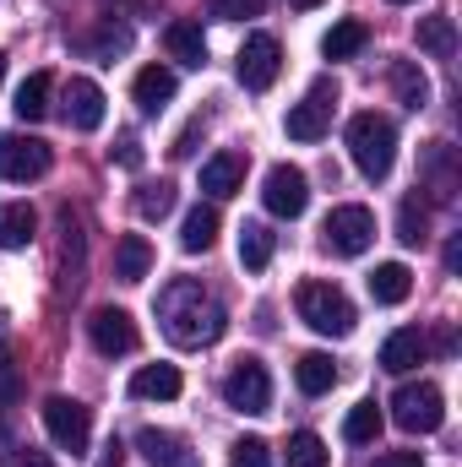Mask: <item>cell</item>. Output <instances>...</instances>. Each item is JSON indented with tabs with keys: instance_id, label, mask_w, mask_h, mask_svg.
<instances>
[{
	"instance_id": "cell-16",
	"label": "cell",
	"mask_w": 462,
	"mask_h": 467,
	"mask_svg": "<svg viewBox=\"0 0 462 467\" xmlns=\"http://www.w3.org/2000/svg\"><path fill=\"white\" fill-rule=\"evenodd\" d=\"M239 185H245V158H239V152H213V158L202 163V191H207L213 202H229Z\"/></svg>"
},
{
	"instance_id": "cell-3",
	"label": "cell",
	"mask_w": 462,
	"mask_h": 467,
	"mask_svg": "<svg viewBox=\"0 0 462 467\" xmlns=\"http://www.w3.org/2000/svg\"><path fill=\"white\" fill-rule=\"evenodd\" d=\"M294 305H299V321H305L310 332H321V337H348V332H353V305H348V294L338 283L305 277L299 294H294Z\"/></svg>"
},
{
	"instance_id": "cell-21",
	"label": "cell",
	"mask_w": 462,
	"mask_h": 467,
	"mask_svg": "<svg viewBox=\"0 0 462 467\" xmlns=\"http://www.w3.org/2000/svg\"><path fill=\"white\" fill-rule=\"evenodd\" d=\"M38 234V213L27 202H5L0 207V250H27Z\"/></svg>"
},
{
	"instance_id": "cell-1",
	"label": "cell",
	"mask_w": 462,
	"mask_h": 467,
	"mask_svg": "<svg viewBox=\"0 0 462 467\" xmlns=\"http://www.w3.org/2000/svg\"><path fill=\"white\" fill-rule=\"evenodd\" d=\"M158 321H163V337L180 348H213L229 332V310L196 277H174L158 294Z\"/></svg>"
},
{
	"instance_id": "cell-10",
	"label": "cell",
	"mask_w": 462,
	"mask_h": 467,
	"mask_svg": "<svg viewBox=\"0 0 462 467\" xmlns=\"http://www.w3.org/2000/svg\"><path fill=\"white\" fill-rule=\"evenodd\" d=\"M261 202H267L272 218H299V213L310 207V180H305V169L272 163V169H267V185H261Z\"/></svg>"
},
{
	"instance_id": "cell-40",
	"label": "cell",
	"mask_w": 462,
	"mask_h": 467,
	"mask_svg": "<svg viewBox=\"0 0 462 467\" xmlns=\"http://www.w3.org/2000/svg\"><path fill=\"white\" fill-rule=\"evenodd\" d=\"M370 467H425V457L419 451H381Z\"/></svg>"
},
{
	"instance_id": "cell-8",
	"label": "cell",
	"mask_w": 462,
	"mask_h": 467,
	"mask_svg": "<svg viewBox=\"0 0 462 467\" xmlns=\"http://www.w3.org/2000/svg\"><path fill=\"white\" fill-rule=\"evenodd\" d=\"M49 163H55L49 141H38V136H22V130L0 136V180H11V185H27V180H44V174H49Z\"/></svg>"
},
{
	"instance_id": "cell-37",
	"label": "cell",
	"mask_w": 462,
	"mask_h": 467,
	"mask_svg": "<svg viewBox=\"0 0 462 467\" xmlns=\"http://www.w3.org/2000/svg\"><path fill=\"white\" fill-rule=\"evenodd\" d=\"M213 16H224V22H245V16H261V0H213Z\"/></svg>"
},
{
	"instance_id": "cell-28",
	"label": "cell",
	"mask_w": 462,
	"mask_h": 467,
	"mask_svg": "<svg viewBox=\"0 0 462 467\" xmlns=\"http://www.w3.org/2000/svg\"><path fill=\"white\" fill-rule=\"evenodd\" d=\"M425 174H430V196H436V202H452L457 174H452V147H446V141H436V147L425 152Z\"/></svg>"
},
{
	"instance_id": "cell-42",
	"label": "cell",
	"mask_w": 462,
	"mask_h": 467,
	"mask_svg": "<svg viewBox=\"0 0 462 467\" xmlns=\"http://www.w3.org/2000/svg\"><path fill=\"white\" fill-rule=\"evenodd\" d=\"M120 457H125V451H120V441H110V446H104V467H120Z\"/></svg>"
},
{
	"instance_id": "cell-44",
	"label": "cell",
	"mask_w": 462,
	"mask_h": 467,
	"mask_svg": "<svg viewBox=\"0 0 462 467\" xmlns=\"http://www.w3.org/2000/svg\"><path fill=\"white\" fill-rule=\"evenodd\" d=\"M0 82H5V55H0Z\"/></svg>"
},
{
	"instance_id": "cell-34",
	"label": "cell",
	"mask_w": 462,
	"mask_h": 467,
	"mask_svg": "<svg viewBox=\"0 0 462 467\" xmlns=\"http://www.w3.org/2000/svg\"><path fill=\"white\" fill-rule=\"evenodd\" d=\"M136 213H142L147 223H163V218L174 213V185H169V180H158V185H142V191H136Z\"/></svg>"
},
{
	"instance_id": "cell-26",
	"label": "cell",
	"mask_w": 462,
	"mask_h": 467,
	"mask_svg": "<svg viewBox=\"0 0 462 467\" xmlns=\"http://www.w3.org/2000/svg\"><path fill=\"white\" fill-rule=\"evenodd\" d=\"M180 244H185L191 255L213 250V244H218V207H191L185 223H180Z\"/></svg>"
},
{
	"instance_id": "cell-13",
	"label": "cell",
	"mask_w": 462,
	"mask_h": 467,
	"mask_svg": "<svg viewBox=\"0 0 462 467\" xmlns=\"http://www.w3.org/2000/svg\"><path fill=\"white\" fill-rule=\"evenodd\" d=\"M66 125L71 130H99L104 125V88L93 77H71L66 82Z\"/></svg>"
},
{
	"instance_id": "cell-23",
	"label": "cell",
	"mask_w": 462,
	"mask_h": 467,
	"mask_svg": "<svg viewBox=\"0 0 462 467\" xmlns=\"http://www.w3.org/2000/svg\"><path fill=\"white\" fill-rule=\"evenodd\" d=\"M147 272H152V244L142 234H125L115 244V277L120 283H142Z\"/></svg>"
},
{
	"instance_id": "cell-35",
	"label": "cell",
	"mask_w": 462,
	"mask_h": 467,
	"mask_svg": "<svg viewBox=\"0 0 462 467\" xmlns=\"http://www.w3.org/2000/svg\"><path fill=\"white\" fill-rule=\"evenodd\" d=\"M397 239H403V244H425V239H430V213H425L419 196H408V202L397 207Z\"/></svg>"
},
{
	"instance_id": "cell-4",
	"label": "cell",
	"mask_w": 462,
	"mask_h": 467,
	"mask_svg": "<svg viewBox=\"0 0 462 467\" xmlns=\"http://www.w3.org/2000/svg\"><path fill=\"white\" fill-rule=\"evenodd\" d=\"M392 419H397L408 435H436L441 419H446V397H441V386H436V380H408V386H397V397H392Z\"/></svg>"
},
{
	"instance_id": "cell-9",
	"label": "cell",
	"mask_w": 462,
	"mask_h": 467,
	"mask_svg": "<svg viewBox=\"0 0 462 467\" xmlns=\"http://www.w3.org/2000/svg\"><path fill=\"white\" fill-rule=\"evenodd\" d=\"M239 88L245 93H267L272 82H278V71H283V49H278V38L272 33H250L245 44H239Z\"/></svg>"
},
{
	"instance_id": "cell-33",
	"label": "cell",
	"mask_w": 462,
	"mask_h": 467,
	"mask_svg": "<svg viewBox=\"0 0 462 467\" xmlns=\"http://www.w3.org/2000/svg\"><path fill=\"white\" fill-rule=\"evenodd\" d=\"M289 467H332L327 441H321V435H310V430L289 435Z\"/></svg>"
},
{
	"instance_id": "cell-41",
	"label": "cell",
	"mask_w": 462,
	"mask_h": 467,
	"mask_svg": "<svg viewBox=\"0 0 462 467\" xmlns=\"http://www.w3.org/2000/svg\"><path fill=\"white\" fill-rule=\"evenodd\" d=\"M16 467H55L49 457H38V451H27V457H16Z\"/></svg>"
},
{
	"instance_id": "cell-11",
	"label": "cell",
	"mask_w": 462,
	"mask_h": 467,
	"mask_svg": "<svg viewBox=\"0 0 462 467\" xmlns=\"http://www.w3.org/2000/svg\"><path fill=\"white\" fill-rule=\"evenodd\" d=\"M332 104H338V82L321 77V82L305 93V104L289 109V136H294V141H321L327 125H332Z\"/></svg>"
},
{
	"instance_id": "cell-27",
	"label": "cell",
	"mask_w": 462,
	"mask_h": 467,
	"mask_svg": "<svg viewBox=\"0 0 462 467\" xmlns=\"http://www.w3.org/2000/svg\"><path fill=\"white\" fill-rule=\"evenodd\" d=\"M392 88H397L403 109H414V115H419V109L430 104V77H425V71H419L414 60H397V66H392Z\"/></svg>"
},
{
	"instance_id": "cell-5",
	"label": "cell",
	"mask_w": 462,
	"mask_h": 467,
	"mask_svg": "<svg viewBox=\"0 0 462 467\" xmlns=\"http://www.w3.org/2000/svg\"><path fill=\"white\" fill-rule=\"evenodd\" d=\"M44 430H49V441L60 451L82 457L88 441H93V408L77 402V397H44Z\"/></svg>"
},
{
	"instance_id": "cell-7",
	"label": "cell",
	"mask_w": 462,
	"mask_h": 467,
	"mask_svg": "<svg viewBox=\"0 0 462 467\" xmlns=\"http://www.w3.org/2000/svg\"><path fill=\"white\" fill-rule=\"evenodd\" d=\"M224 402H229L234 413H245V419H256V413L272 408V375H267L261 358H239L224 375Z\"/></svg>"
},
{
	"instance_id": "cell-31",
	"label": "cell",
	"mask_w": 462,
	"mask_h": 467,
	"mask_svg": "<svg viewBox=\"0 0 462 467\" xmlns=\"http://www.w3.org/2000/svg\"><path fill=\"white\" fill-rule=\"evenodd\" d=\"M419 49H430V55H457V27H452V16H419Z\"/></svg>"
},
{
	"instance_id": "cell-45",
	"label": "cell",
	"mask_w": 462,
	"mask_h": 467,
	"mask_svg": "<svg viewBox=\"0 0 462 467\" xmlns=\"http://www.w3.org/2000/svg\"><path fill=\"white\" fill-rule=\"evenodd\" d=\"M392 5H408V0H392Z\"/></svg>"
},
{
	"instance_id": "cell-15",
	"label": "cell",
	"mask_w": 462,
	"mask_h": 467,
	"mask_svg": "<svg viewBox=\"0 0 462 467\" xmlns=\"http://www.w3.org/2000/svg\"><path fill=\"white\" fill-rule=\"evenodd\" d=\"M180 369L174 364H142L136 375H131V397L136 402H174L180 397Z\"/></svg>"
},
{
	"instance_id": "cell-29",
	"label": "cell",
	"mask_w": 462,
	"mask_h": 467,
	"mask_svg": "<svg viewBox=\"0 0 462 467\" xmlns=\"http://www.w3.org/2000/svg\"><path fill=\"white\" fill-rule=\"evenodd\" d=\"M272 244H278V239H272L267 223H245V229H239V266H245V272H261V266L272 261Z\"/></svg>"
},
{
	"instance_id": "cell-14",
	"label": "cell",
	"mask_w": 462,
	"mask_h": 467,
	"mask_svg": "<svg viewBox=\"0 0 462 467\" xmlns=\"http://www.w3.org/2000/svg\"><path fill=\"white\" fill-rule=\"evenodd\" d=\"M136 451L147 457L152 467H202V457L180 441V435H169V430H136Z\"/></svg>"
},
{
	"instance_id": "cell-6",
	"label": "cell",
	"mask_w": 462,
	"mask_h": 467,
	"mask_svg": "<svg viewBox=\"0 0 462 467\" xmlns=\"http://www.w3.org/2000/svg\"><path fill=\"white\" fill-rule=\"evenodd\" d=\"M321 239H327V250H332V255H364V250L375 244V213H370V207H359V202H343V207H332V213H327Z\"/></svg>"
},
{
	"instance_id": "cell-24",
	"label": "cell",
	"mask_w": 462,
	"mask_h": 467,
	"mask_svg": "<svg viewBox=\"0 0 462 467\" xmlns=\"http://www.w3.org/2000/svg\"><path fill=\"white\" fill-rule=\"evenodd\" d=\"M49 93H55V77H49V71H33V77L16 88V99H11L16 119H44L49 115Z\"/></svg>"
},
{
	"instance_id": "cell-22",
	"label": "cell",
	"mask_w": 462,
	"mask_h": 467,
	"mask_svg": "<svg viewBox=\"0 0 462 467\" xmlns=\"http://www.w3.org/2000/svg\"><path fill=\"white\" fill-rule=\"evenodd\" d=\"M294 380H299V391H305V397L332 391V386H338V364H332V353H299Z\"/></svg>"
},
{
	"instance_id": "cell-25",
	"label": "cell",
	"mask_w": 462,
	"mask_h": 467,
	"mask_svg": "<svg viewBox=\"0 0 462 467\" xmlns=\"http://www.w3.org/2000/svg\"><path fill=\"white\" fill-rule=\"evenodd\" d=\"M364 44H370V27H364L359 16H348V22H338V27H327L321 55H327V60H353Z\"/></svg>"
},
{
	"instance_id": "cell-43",
	"label": "cell",
	"mask_w": 462,
	"mask_h": 467,
	"mask_svg": "<svg viewBox=\"0 0 462 467\" xmlns=\"http://www.w3.org/2000/svg\"><path fill=\"white\" fill-rule=\"evenodd\" d=\"M294 11H316V5H327V0H289Z\"/></svg>"
},
{
	"instance_id": "cell-39",
	"label": "cell",
	"mask_w": 462,
	"mask_h": 467,
	"mask_svg": "<svg viewBox=\"0 0 462 467\" xmlns=\"http://www.w3.org/2000/svg\"><path fill=\"white\" fill-rule=\"evenodd\" d=\"M16 402V364H11V353H0V408H11Z\"/></svg>"
},
{
	"instance_id": "cell-20",
	"label": "cell",
	"mask_w": 462,
	"mask_h": 467,
	"mask_svg": "<svg viewBox=\"0 0 462 467\" xmlns=\"http://www.w3.org/2000/svg\"><path fill=\"white\" fill-rule=\"evenodd\" d=\"M414 294V272L403 266V261H381L375 272H370V299L375 305H403Z\"/></svg>"
},
{
	"instance_id": "cell-38",
	"label": "cell",
	"mask_w": 462,
	"mask_h": 467,
	"mask_svg": "<svg viewBox=\"0 0 462 467\" xmlns=\"http://www.w3.org/2000/svg\"><path fill=\"white\" fill-rule=\"evenodd\" d=\"M115 163H120V169H142V141H136L131 130H120V141H115Z\"/></svg>"
},
{
	"instance_id": "cell-17",
	"label": "cell",
	"mask_w": 462,
	"mask_h": 467,
	"mask_svg": "<svg viewBox=\"0 0 462 467\" xmlns=\"http://www.w3.org/2000/svg\"><path fill=\"white\" fill-rule=\"evenodd\" d=\"M174 71L169 66H142L136 71V82H131V93H136V109H147V115H158L169 99H174Z\"/></svg>"
},
{
	"instance_id": "cell-2",
	"label": "cell",
	"mask_w": 462,
	"mask_h": 467,
	"mask_svg": "<svg viewBox=\"0 0 462 467\" xmlns=\"http://www.w3.org/2000/svg\"><path fill=\"white\" fill-rule=\"evenodd\" d=\"M348 158L364 180H386L392 163H397V125L386 115H375V109L353 115L348 119Z\"/></svg>"
},
{
	"instance_id": "cell-18",
	"label": "cell",
	"mask_w": 462,
	"mask_h": 467,
	"mask_svg": "<svg viewBox=\"0 0 462 467\" xmlns=\"http://www.w3.org/2000/svg\"><path fill=\"white\" fill-rule=\"evenodd\" d=\"M414 364H425V337H419V327H403V332H392V337L381 343V369L408 375Z\"/></svg>"
},
{
	"instance_id": "cell-12",
	"label": "cell",
	"mask_w": 462,
	"mask_h": 467,
	"mask_svg": "<svg viewBox=\"0 0 462 467\" xmlns=\"http://www.w3.org/2000/svg\"><path fill=\"white\" fill-rule=\"evenodd\" d=\"M88 337H93V348L104 353V358H125V353H136V321H131V310L104 305V310H93Z\"/></svg>"
},
{
	"instance_id": "cell-32",
	"label": "cell",
	"mask_w": 462,
	"mask_h": 467,
	"mask_svg": "<svg viewBox=\"0 0 462 467\" xmlns=\"http://www.w3.org/2000/svg\"><path fill=\"white\" fill-rule=\"evenodd\" d=\"M60 234H66V250H60L66 277H60V288H77V283H82V223H77L71 213H60Z\"/></svg>"
},
{
	"instance_id": "cell-19",
	"label": "cell",
	"mask_w": 462,
	"mask_h": 467,
	"mask_svg": "<svg viewBox=\"0 0 462 467\" xmlns=\"http://www.w3.org/2000/svg\"><path fill=\"white\" fill-rule=\"evenodd\" d=\"M163 44H169V55H174L180 66H191V71L207 66V38H202L196 22H169V27H163Z\"/></svg>"
},
{
	"instance_id": "cell-36",
	"label": "cell",
	"mask_w": 462,
	"mask_h": 467,
	"mask_svg": "<svg viewBox=\"0 0 462 467\" xmlns=\"http://www.w3.org/2000/svg\"><path fill=\"white\" fill-rule=\"evenodd\" d=\"M229 467H272V451L261 435H239L229 446Z\"/></svg>"
},
{
	"instance_id": "cell-30",
	"label": "cell",
	"mask_w": 462,
	"mask_h": 467,
	"mask_svg": "<svg viewBox=\"0 0 462 467\" xmlns=\"http://www.w3.org/2000/svg\"><path fill=\"white\" fill-rule=\"evenodd\" d=\"M381 435V408L364 397V402H353L348 408V419H343V441H353V446H370Z\"/></svg>"
},
{
	"instance_id": "cell-46",
	"label": "cell",
	"mask_w": 462,
	"mask_h": 467,
	"mask_svg": "<svg viewBox=\"0 0 462 467\" xmlns=\"http://www.w3.org/2000/svg\"><path fill=\"white\" fill-rule=\"evenodd\" d=\"M0 321H5V316H0Z\"/></svg>"
}]
</instances>
